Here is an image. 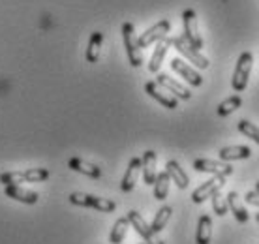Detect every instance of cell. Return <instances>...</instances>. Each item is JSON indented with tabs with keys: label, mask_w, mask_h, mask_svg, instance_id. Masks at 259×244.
Instances as JSON below:
<instances>
[{
	"label": "cell",
	"mask_w": 259,
	"mask_h": 244,
	"mask_svg": "<svg viewBox=\"0 0 259 244\" xmlns=\"http://www.w3.org/2000/svg\"><path fill=\"white\" fill-rule=\"evenodd\" d=\"M252 66H253V57L250 51L240 53L239 60H237V66H235L233 71V79H231V87H233L235 92H242L246 89L248 79H250V73H252Z\"/></svg>",
	"instance_id": "cell-1"
},
{
	"label": "cell",
	"mask_w": 259,
	"mask_h": 244,
	"mask_svg": "<svg viewBox=\"0 0 259 244\" xmlns=\"http://www.w3.org/2000/svg\"><path fill=\"white\" fill-rule=\"evenodd\" d=\"M70 203L75 207H84V209H96V211L102 212H113L117 209V203L111 199H105V197H96V195H91V193H79L73 192L70 193Z\"/></svg>",
	"instance_id": "cell-2"
},
{
	"label": "cell",
	"mask_w": 259,
	"mask_h": 244,
	"mask_svg": "<svg viewBox=\"0 0 259 244\" xmlns=\"http://www.w3.org/2000/svg\"><path fill=\"white\" fill-rule=\"evenodd\" d=\"M182 26H184V39L188 42L195 51L203 49V38L197 28V13L194 10H184L182 12Z\"/></svg>",
	"instance_id": "cell-3"
},
{
	"label": "cell",
	"mask_w": 259,
	"mask_h": 244,
	"mask_svg": "<svg viewBox=\"0 0 259 244\" xmlns=\"http://www.w3.org/2000/svg\"><path fill=\"white\" fill-rule=\"evenodd\" d=\"M122 39H124L126 53H128L130 64L134 66V68H139L143 64V53L139 44H137V36L132 23H124L122 25Z\"/></svg>",
	"instance_id": "cell-4"
},
{
	"label": "cell",
	"mask_w": 259,
	"mask_h": 244,
	"mask_svg": "<svg viewBox=\"0 0 259 244\" xmlns=\"http://www.w3.org/2000/svg\"><path fill=\"white\" fill-rule=\"evenodd\" d=\"M126 218L130 220V225H132V227H136V231L145 238V242L147 244H165L162 238L158 237V233L152 231V227L145 222V218H143L137 211H130Z\"/></svg>",
	"instance_id": "cell-5"
},
{
	"label": "cell",
	"mask_w": 259,
	"mask_h": 244,
	"mask_svg": "<svg viewBox=\"0 0 259 244\" xmlns=\"http://www.w3.org/2000/svg\"><path fill=\"white\" fill-rule=\"evenodd\" d=\"M171 45H175V49L181 53L184 58H188L190 62H194L197 68L201 70H207L208 68V58L203 57L199 51H195L194 47L184 39V36H179V38H171Z\"/></svg>",
	"instance_id": "cell-6"
},
{
	"label": "cell",
	"mask_w": 259,
	"mask_h": 244,
	"mask_svg": "<svg viewBox=\"0 0 259 244\" xmlns=\"http://www.w3.org/2000/svg\"><path fill=\"white\" fill-rule=\"evenodd\" d=\"M171 30V23H169L167 19H162L158 21L154 26H150L149 30H145V32L137 38V44H139V47H149V45L156 44V42H160V39H163L165 36H167V32Z\"/></svg>",
	"instance_id": "cell-7"
},
{
	"label": "cell",
	"mask_w": 259,
	"mask_h": 244,
	"mask_svg": "<svg viewBox=\"0 0 259 244\" xmlns=\"http://www.w3.org/2000/svg\"><path fill=\"white\" fill-rule=\"evenodd\" d=\"M226 184V177H220V175H214L212 179L203 182L199 188H195L194 193H192V201L194 203H203L205 199H208L212 193L220 192Z\"/></svg>",
	"instance_id": "cell-8"
},
{
	"label": "cell",
	"mask_w": 259,
	"mask_h": 244,
	"mask_svg": "<svg viewBox=\"0 0 259 244\" xmlns=\"http://www.w3.org/2000/svg\"><path fill=\"white\" fill-rule=\"evenodd\" d=\"M194 169L195 171H199V173H212V175H220V177H229V175H233V167L229 166L227 161L207 160V158L195 160Z\"/></svg>",
	"instance_id": "cell-9"
},
{
	"label": "cell",
	"mask_w": 259,
	"mask_h": 244,
	"mask_svg": "<svg viewBox=\"0 0 259 244\" xmlns=\"http://www.w3.org/2000/svg\"><path fill=\"white\" fill-rule=\"evenodd\" d=\"M145 92L150 98H154L158 103H162L163 107H167V109H177L179 107V100L175 96H169L167 92H163L162 87L156 83V81H149V83L145 85Z\"/></svg>",
	"instance_id": "cell-10"
},
{
	"label": "cell",
	"mask_w": 259,
	"mask_h": 244,
	"mask_svg": "<svg viewBox=\"0 0 259 244\" xmlns=\"http://www.w3.org/2000/svg\"><path fill=\"white\" fill-rule=\"evenodd\" d=\"M156 83L160 85L162 89L173 92L177 100H190V98H192V92H190L186 87H182L179 81H175V79L165 75V73H158V75H156Z\"/></svg>",
	"instance_id": "cell-11"
},
{
	"label": "cell",
	"mask_w": 259,
	"mask_h": 244,
	"mask_svg": "<svg viewBox=\"0 0 259 244\" xmlns=\"http://www.w3.org/2000/svg\"><path fill=\"white\" fill-rule=\"evenodd\" d=\"M171 68H173L186 83L192 85V87H201V85H203V77H201L194 68H190L182 58H173V60H171Z\"/></svg>",
	"instance_id": "cell-12"
},
{
	"label": "cell",
	"mask_w": 259,
	"mask_h": 244,
	"mask_svg": "<svg viewBox=\"0 0 259 244\" xmlns=\"http://www.w3.org/2000/svg\"><path fill=\"white\" fill-rule=\"evenodd\" d=\"M139 171H141V158H132L128 164V169L122 177V182H120V190L122 192H132L136 188L137 177H139Z\"/></svg>",
	"instance_id": "cell-13"
},
{
	"label": "cell",
	"mask_w": 259,
	"mask_h": 244,
	"mask_svg": "<svg viewBox=\"0 0 259 244\" xmlns=\"http://www.w3.org/2000/svg\"><path fill=\"white\" fill-rule=\"evenodd\" d=\"M169 47H171V38H163L160 39L158 44H156V49L152 53V57H150V62H149V71L150 73H158L160 68L163 64V58L167 55Z\"/></svg>",
	"instance_id": "cell-14"
},
{
	"label": "cell",
	"mask_w": 259,
	"mask_h": 244,
	"mask_svg": "<svg viewBox=\"0 0 259 244\" xmlns=\"http://www.w3.org/2000/svg\"><path fill=\"white\" fill-rule=\"evenodd\" d=\"M4 193L12 199L19 201V203H25V205H34L38 201V192H32V190H25L21 188L19 184H13V186H6L4 188Z\"/></svg>",
	"instance_id": "cell-15"
},
{
	"label": "cell",
	"mask_w": 259,
	"mask_h": 244,
	"mask_svg": "<svg viewBox=\"0 0 259 244\" xmlns=\"http://www.w3.org/2000/svg\"><path fill=\"white\" fill-rule=\"evenodd\" d=\"M156 161H158V156H156L154 150H147L141 158V169H143V179H145V184L152 186L156 180Z\"/></svg>",
	"instance_id": "cell-16"
},
{
	"label": "cell",
	"mask_w": 259,
	"mask_h": 244,
	"mask_svg": "<svg viewBox=\"0 0 259 244\" xmlns=\"http://www.w3.org/2000/svg\"><path fill=\"white\" fill-rule=\"evenodd\" d=\"M227 209L233 212V216L237 218V222H240V224H248V220H250V216H248L246 212V207L242 205V199H240V195L237 192H229L227 193Z\"/></svg>",
	"instance_id": "cell-17"
},
{
	"label": "cell",
	"mask_w": 259,
	"mask_h": 244,
	"mask_svg": "<svg viewBox=\"0 0 259 244\" xmlns=\"http://www.w3.org/2000/svg\"><path fill=\"white\" fill-rule=\"evenodd\" d=\"M165 171H167L169 179L173 180V182H175V184L181 188V190H186V188H188L190 179H188V175H186V171H184V169L179 166V161L169 160L167 164H165Z\"/></svg>",
	"instance_id": "cell-18"
},
{
	"label": "cell",
	"mask_w": 259,
	"mask_h": 244,
	"mask_svg": "<svg viewBox=\"0 0 259 244\" xmlns=\"http://www.w3.org/2000/svg\"><path fill=\"white\" fill-rule=\"evenodd\" d=\"M68 167H70L71 171H77V173L84 175V177H91V179H100L102 177V169L100 167L81 160V158H71L68 161Z\"/></svg>",
	"instance_id": "cell-19"
},
{
	"label": "cell",
	"mask_w": 259,
	"mask_h": 244,
	"mask_svg": "<svg viewBox=\"0 0 259 244\" xmlns=\"http://www.w3.org/2000/svg\"><path fill=\"white\" fill-rule=\"evenodd\" d=\"M222 161H235V160H244L252 156V150L246 145H235V147H224L218 152Z\"/></svg>",
	"instance_id": "cell-20"
},
{
	"label": "cell",
	"mask_w": 259,
	"mask_h": 244,
	"mask_svg": "<svg viewBox=\"0 0 259 244\" xmlns=\"http://www.w3.org/2000/svg\"><path fill=\"white\" fill-rule=\"evenodd\" d=\"M212 237V220L210 216L203 214L197 222V231H195V242L197 244H208Z\"/></svg>",
	"instance_id": "cell-21"
},
{
	"label": "cell",
	"mask_w": 259,
	"mask_h": 244,
	"mask_svg": "<svg viewBox=\"0 0 259 244\" xmlns=\"http://www.w3.org/2000/svg\"><path fill=\"white\" fill-rule=\"evenodd\" d=\"M102 42H104V32H92L91 39H89V47H87V62L96 64L100 58V51H102Z\"/></svg>",
	"instance_id": "cell-22"
},
{
	"label": "cell",
	"mask_w": 259,
	"mask_h": 244,
	"mask_svg": "<svg viewBox=\"0 0 259 244\" xmlns=\"http://www.w3.org/2000/svg\"><path fill=\"white\" fill-rule=\"evenodd\" d=\"M169 182H171V179H169L167 171H162V173L156 175V180H154V197L158 201H163L165 197H167L169 193Z\"/></svg>",
	"instance_id": "cell-23"
},
{
	"label": "cell",
	"mask_w": 259,
	"mask_h": 244,
	"mask_svg": "<svg viewBox=\"0 0 259 244\" xmlns=\"http://www.w3.org/2000/svg\"><path fill=\"white\" fill-rule=\"evenodd\" d=\"M128 227H130V220L124 216V218H118L113 225V229H111V235H109V242L111 244H120L126 237V233H128Z\"/></svg>",
	"instance_id": "cell-24"
},
{
	"label": "cell",
	"mask_w": 259,
	"mask_h": 244,
	"mask_svg": "<svg viewBox=\"0 0 259 244\" xmlns=\"http://www.w3.org/2000/svg\"><path fill=\"white\" fill-rule=\"evenodd\" d=\"M171 212H173V209L171 207H167V205H163L160 211L156 212V216H154V220H152V224H150V227H152V231H156V233H160L167 225V222H169V218H171Z\"/></svg>",
	"instance_id": "cell-25"
},
{
	"label": "cell",
	"mask_w": 259,
	"mask_h": 244,
	"mask_svg": "<svg viewBox=\"0 0 259 244\" xmlns=\"http://www.w3.org/2000/svg\"><path fill=\"white\" fill-rule=\"evenodd\" d=\"M242 105V100H240V96H231V98H227V100H224V102L218 105V115L220 116H227V115H231L233 111H237Z\"/></svg>",
	"instance_id": "cell-26"
},
{
	"label": "cell",
	"mask_w": 259,
	"mask_h": 244,
	"mask_svg": "<svg viewBox=\"0 0 259 244\" xmlns=\"http://www.w3.org/2000/svg\"><path fill=\"white\" fill-rule=\"evenodd\" d=\"M23 177H25V182H44L49 179V171L44 167H32V169H25Z\"/></svg>",
	"instance_id": "cell-27"
},
{
	"label": "cell",
	"mask_w": 259,
	"mask_h": 244,
	"mask_svg": "<svg viewBox=\"0 0 259 244\" xmlns=\"http://www.w3.org/2000/svg\"><path fill=\"white\" fill-rule=\"evenodd\" d=\"M239 132L242 135H246V137H250L252 141H255L259 145V128L253 124V122H250V120H239Z\"/></svg>",
	"instance_id": "cell-28"
},
{
	"label": "cell",
	"mask_w": 259,
	"mask_h": 244,
	"mask_svg": "<svg viewBox=\"0 0 259 244\" xmlns=\"http://www.w3.org/2000/svg\"><path fill=\"white\" fill-rule=\"evenodd\" d=\"M21 182H25L23 171H8V173L0 175V184H4V186H13V184H21Z\"/></svg>",
	"instance_id": "cell-29"
},
{
	"label": "cell",
	"mask_w": 259,
	"mask_h": 244,
	"mask_svg": "<svg viewBox=\"0 0 259 244\" xmlns=\"http://www.w3.org/2000/svg\"><path fill=\"white\" fill-rule=\"evenodd\" d=\"M210 199H212V209L214 212L218 214V216H226L227 214V201L224 199V195L220 192H216L210 195Z\"/></svg>",
	"instance_id": "cell-30"
},
{
	"label": "cell",
	"mask_w": 259,
	"mask_h": 244,
	"mask_svg": "<svg viewBox=\"0 0 259 244\" xmlns=\"http://www.w3.org/2000/svg\"><path fill=\"white\" fill-rule=\"evenodd\" d=\"M246 203L253 207H259V193L257 192H248L246 193Z\"/></svg>",
	"instance_id": "cell-31"
},
{
	"label": "cell",
	"mask_w": 259,
	"mask_h": 244,
	"mask_svg": "<svg viewBox=\"0 0 259 244\" xmlns=\"http://www.w3.org/2000/svg\"><path fill=\"white\" fill-rule=\"evenodd\" d=\"M255 192L259 193V180H257V182H255Z\"/></svg>",
	"instance_id": "cell-32"
},
{
	"label": "cell",
	"mask_w": 259,
	"mask_h": 244,
	"mask_svg": "<svg viewBox=\"0 0 259 244\" xmlns=\"http://www.w3.org/2000/svg\"><path fill=\"white\" fill-rule=\"evenodd\" d=\"M255 220H257V224H259V212H257V214H255Z\"/></svg>",
	"instance_id": "cell-33"
}]
</instances>
